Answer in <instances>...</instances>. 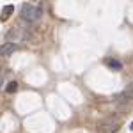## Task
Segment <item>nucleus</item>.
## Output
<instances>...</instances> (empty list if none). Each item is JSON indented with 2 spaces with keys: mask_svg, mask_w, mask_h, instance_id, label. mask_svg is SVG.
<instances>
[{
  "mask_svg": "<svg viewBox=\"0 0 133 133\" xmlns=\"http://www.w3.org/2000/svg\"><path fill=\"white\" fill-rule=\"evenodd\" d=\"M43 18V9L32 4H23L21 5V20L27 23H37Z\"/></svg>",
  "mask_w": 133,
  "mask_h": 133,
  "instance_id": "nucleus-1",
  "label": "nucleus"
},
{
  "mask_svg": "<svg viewBox=\"0 0 133 133\" xmlns=\"http://www.w3.org/2000/svg\"><path fill=\"white\" fill-rule=\"evenodd\" d=\"M119 126H121L119 119H115L114 115H110V117H107V119H103V121L98 123V130L103 133H115L119 130Z\"/></svg>",
  "mask_w": 133,
  "mask_h": 133,
  "instance_id": "nucleus-2",
  "label": "nucleus"
},
{
  "mask_svg": "<svg viewBox=\"0 0 133 133\" xmlns=\"http://www.w3.org/2000/svg\"><path fill=\"white\" fill-rule=\"evenodd\" d=\"M5 37H7V41L11 43H23L29 39V32H21L20 29H11L7 34H5Z\"/></svg>",
  "mask_w": 133,
  "mask_h": 133,
  "instance_id": "nucleus-3",
  "label": "nucleus"
},
{
  "mask_svg": "<svg viewBox=\"0 0 133 133\" xmlns=\"http://www.w3.org/2000/svg\"><path fill=\"white\" fill-rule=\"evenodd\" d=\"M16 50H18V44H16V43H11V41L4 43V44L0 46V57H11Z\"/></svg>",
  "mask_w": 133,
  "mask_h": 133,
  "instance_id": "nucleus-4",
  "label": "nucleus"
},
{
  "mask_svg": "<svg viewBox=\"0 0 133 133\" xmlns=\"http://www.w3.org/2000/svg\"><path fill=\"white\" fill-rule=\"evenodd\" d=\"M14 12V5H5L4 9H2V16H0V20L2 21H5V20H9V16Z\"/></svg>",
  "mask_w": 133,
  "mask_h": 133,
  "instance_id": "nucleus-5",
  "label": "nucleus"
},
{
  "mask_svg": "<svg viewBox=\"0 0 133 133\" xmlns=\"http://www.w3.org/2000/svg\"><path fill=\"white\" fill-rule=\"evenodd\" d=\"M107 66H110L112 69H115V71H121V68H123V64L119 61H114V59H107Z\"/></svg>",
  "mask_w": 133,
  "mask_h": 133,
  "instance_id": "nucleus-6",
  "label": "nucleus"
},
{
  "mask_svg": "<svg viewBox=\"0 0 133 133\" xmlns=\"http://www.w3.org/2000/svg\"><path fill=\"white\" fill-rule=\"evenodd\" d=\"M18 87H20L18 82H9L5 85V92H7V94H14V92L18 91Z\"/></svg>",
  "mask_w": 133,
  "mask_h": 133,
  "instance_id": "nucleus-7",
  "label": "nucleus"
},
{
  "mask_svg": "<svg viewBox=\"0 0 133 133\" xmlns=\"http://www.w3.org/2000/svg\"><path fill=\"white\" fill-rule=\"evenodd\" d=\"M126 91L130 92V94H133V82L130 83V85H128V87H126Z\"/></svg>",
  "mask_w": 133,
  "mask_h": 133,
  "instance_id": "nucleus-8",
  "label": "nucleus"
},
{
  "mask_svg": "<svg viewBox=\"0 0 133 133\" xmlns=\"http://www.w3.org/2000/svg\"><path fill=\"white\" fill-rule=\"evenodd\" d=\"M2 83H4V75L0 73V85H2Z\"/></svg>",
  "mask_w": 133,
  "mask_h": 133,
  "instance_id": "nucleus-9",
  "label": "nucleus"
},
{
  "mask_svg": "<svg viewBox=\"0 0 133 133\" xmlns=\"http://www.w3.org/2000/svg\"><path fill=\"white\" fill-rule=\"evenodd\" d=\"M130 130H131V131H133V123H131V124H130Z\"/></svg>",
  "mask_w": 133,
  "mask_h": 133,
  "instance_id": "nucleus-10",
  "label": "nucleus"
}]
</instances>
